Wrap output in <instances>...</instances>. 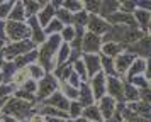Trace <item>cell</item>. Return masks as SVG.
<instances>
[{
  "label": "cell",
  "instance_id": "cell-1",
  "mask_svg": "<svg viewBox=\"0 0 151 122\" xmlns=\"http://www.w3.org/2000/svg\"><path fill=\"white\" fill-rule=\"evenodd\" d=\"M4 112H5L7 115L17 117V119H24V117L27 115V112H29V105L24 103L22 100H19V98H12V100L4 107Z\"/></svg>",
  "mask_w": 151,
  "mask_h": 122
},
{
  "label": "cell",
  "instance_id": "cell-2",
  "mask_svg": "<svg viewBox=\"0 0 151 122\" xmlns=\"http://www.w3.org/2000/svg\"><path fill=\"white\" fill-rule=\"evenodd\" d=\"M58 44H60V37L58 36H53L51 39L44 44V47H42V51H41V61H42V65L46 68H51V54L56 51V47H58Z\"/></svg>",
  "mask_w": 151,
  "mask_h": 122
},
{
  "label": "cell",
  "instance_id": "cell-3",
  "mask_svg": "<svg viewBox=\"0 0 151 122\" xmlns=\"http://www.w3.org/2000/svg\"><path fill=\"white\" fill-rule=\"evenodd\" d=\"M7 34L9 37H12L14 41L24 39L26 36H29V29L21 22H9L7 24Z\"/></svg>",
  "mask_w": 151,
  "mask_h": 122
},
{
  "label": "cell",
  "instance_id": "cell-4",
  "mask_svg": "<svg viewBox=\"0 0 151 122\" xmlns=\"http://www.w3.org/2000/svg\"><path fill=\"white\" fill-rule=\"evenodd\" d=\"M55 88H56L55 78H51V76H46V78H44L41 83H39V92H37L39 98H44V97L51 95V92H53Z\"/></svg>",
  "mask_w": 151,
  "mask_h": 122
},
{
  "label": "cell",
  "instance_id": "cell-5",
  "mask_svg": "<svg viewBox=\"0 0 151 122\" xmlns=\"http://www.w3.org/2000/svg\"><path fill=\"white\" fill-rule=\"evenodd\" d=\"M88 27L92 29V34H95V32H105V31H110V29H112V27H110L105 20L99 19L97 15H92V17H90Z\"/></svg>",
  "mask_w": 151,
  "mask_h": 122
},
{
  "label": "cell",
  "instance_id": "cell-6",
  "mask_svg": "<svg viewBox=\"0 0 151 122\" xmlns=\"http://www.w3.org/2000/svg\"><path fill=\"white\" fill-rule=\"evenodd\" d=\"M32 44L31 42H21V44H10V46L5 49V58H15V56H19L21 53L24 51H27L31 49Z\"/></svg>",
  "mask_w": 151,
  "mask_h": 122
},
{
  "label": "cell",
  "instance_id": "cell-7",
  "mask_svg": "<svg viewBox=\"0 0 151 122\" xmlns=\"http://www.w3.org/2000/svg\"><path fill=\"white\" fill-rule=\"evenodd\" d=\"M105 75L102 71H99L95 75V78L92 80V88H93V93H95L97 98H102V93H104V88H105Z\"/></svg>",
  "mask_w": 151,
  "mask_h": 122
},
{
  "label": "cell",
  "instance_id": "cell-8",
  "mask_svg": "<svg viewBox=\"0 0 151 122\" xmlns=\"http://www.w3.org/2000/svg\"><path fill=\"white\" fill-rule=\"evenodd\" d=\"M100 39L97 37V34H87L85 36V41H83V49L87 51V53H95L97 49L100 47Z\"/></svg>",
  "mask_w": 151,
  "mask_h": 122
},
{
  "label": "cell",
  "instance_id": "cell-9",
  "mask_svg": "<svg viewBox=\"0 0 151 122\" xmlns=\"http://www.w3.org/2000/svg\"><path fill=\"white\" fill-rule=\"evenodd\" d=\"M107 90L109 93L114 97V98H122V85L121 81L116 80V78H109V83H107Z\"/></svg>",
  "mask_w": 151,
  "mask_h": 122
},
{
  "label": "cell",
  "instance_id": "cell-10",
  "mask_svg": "<svg viewBox=\"0 0 151 122\" xmlns=\"http://www.w3.org/2000/svg\"><path fill=\"white\" fill-rule=\"evenodd\" d=\"M114 108H116V103H114V100H112L110 97L102 98V102H100V110H102V115L105 119H110V117H112Z\"/></svg>",
  "mask_w": 151,
  "mask_h": 122
},
{
  "label": "cell",
  "instance_id": "cell-11",
  "mask_svg": "<svg viewBox=\"0 0 151 122\" xmlns=\"http://www.w3.org/2000/svg\"><path fill=\"white\" fill-rule=\"evenodd\" d=\"M85 63H87V66H88V75L99 73V70H100V61H99L97 56L87 54V56H85Z\"/></svg>",
  "mask_w": 151,
  "mask_h": 122
},
{
  "label": "cell",
  "instance_id": "cell-12",
  "mask_svg": "<svg viewBox=\"0 0 151 122\" xmlns=\"http://www.w3.org/2000/svg\"><path fill=\"white\" fill-rule=\"evenodd\" d=\"M132 61H134V56H131V54H121V56L117 58L116 68L121 71V73H124V71L127 70V66H129V65H132Z\"/></svg>",
  "mask_w": 151,
  "mask_h": 122
},
{
  "label": "cell",
  "instance_id": "cell-13",
  "mask_svg": "<svg viewBox=\"0 0 151 122\" xmlns=\"http://www.w3.org/2000/svg\"><path fill=\"white\" fill-rule=\"evenodd\" d=\"M53 14H55V9L46 4V5H44V9L41 10V14H39V20H41V24H44V26H46V24H49V22H51V19H53Z\"/></svg>",
  "mask_w": 151,
  "mask_h": 122
},
{
  "label": "cell",
  "instance_id": "cell-14",
  "mask_svg": "<svg viewBox=\"0 0 151 122\" xmlns=\"http://www.w3.org/2000/svg\"><path fill=\"white\" fill-rule=\"evenodd\" d=\"M48 103L49 105H58L60 108H68V102H66V98H65L61 93H55L48 100Z\"/></svg>",
  "mask_w": 151,
  "mask_h": 122
},
{
  "label": "cell",
  "instance_id": "cell-15",
  "mask_svg": "<svg viewBox=\"0 0 151 122\" xmlns=\"http://www.w3.org/2000/svg\"><path fill=\"white\" fill-rule=\"evenodd\" d=\"M119 51H121V46H119L117 42H109V44L104 46V53H105V56H116Z\"/></svg>",
  "mask_w": 151,
  "mask_h": 122
},
{
  "label": "cell",
  "instance_id": "cell-16",
  "mask_svg": "<svg viewBox=\"0 0 151 122\" xmlns=\"http://www.w3.org/2000/svg\"><path fill=\"white\" fill-rule=\"evenodd\" d=\"M83 114H85L87 119H92V121H95V122L100 121V112H99V108H95V107H87Z\"/></svg>",
  "mask_w": 151,
  "mask_h": 122
},
{
  "label": "cell",
  "instance_id": "cell-17",
  "mask_svg": "<svg viewBox=\"0 0 151 122\" xmlns=\"http://www.w3.org/2000/svg\"><path fill=\"white\" fill-rule=\"evenodd\" d=\"M136 19L139 20V24H141V27H146L150 26V14L144 12V10H137L136 12Z\"/></svg>",
  "mask_w": 151,
  "mask_h": 122
},
{
  "label": "cell",
  "instance_id": "cell-18",
  "mask_svg": "<svg viewBox=\"0 0 151 122\" xmlns=\"http://www.w3.org/2000/svg\"><path fill=\"white\" fill-rule=\"evenodd\" d=\"M144 60H137V61H132V66H131V76L132 75H137V73H141L144 70Z\"/></svg>",
  "mask_w": 151,
  "mask_h": 122
},
{
  "label": "cell",
  "instance_id": "cell-19",
  "mask_svg": "<svg viewBox=\"0 0 151 122\" xmlns=\"http://www.w3.org/2000/svg\"><path fill=\"white\" fill-rule=\"evenodd\" d=\"M10 17L15 19V20H22V19H24V5H22V4H17L15 9H14V12L10 14ZM15 20H14V22H15Z\"/></svg>",
  "mask_w": 151,
  "mask_h": 122
},
{
  "label": "cell",
  "instance_id": "cell-20",
  "mask_svg": "<svg viewBox=\"0 0 151 122\" xmlns=\"http://www.w3.org/2000/svg\"><path fill=\"white\" fill-rule=\"evenodd\" d=\"M44 5H46V4H36V2H26V4H24V7L27 9L29 15H32L36 10H39V9H41V7H44Z\"/></svg>",
  "mask_w": 151,
  "mask_h": 122
},
{
  "label": "cell",
  "instance_id": "cell-21",
  "mask_svg": "<svg viewBox=\"0 0 151 122\" xmlns=\"http://www.w3.org/2000/svg\"><path fill=\"white\" fill-rule=\"evenodd\" d=\"M29 76V70H21L19 73L14 76V83H17V85H22L24 81H26V78Z\"/></svg>",
  "mask_w": 151,
  "mask_h": 122
},
{
  "label": "cell",
  "instance_id": "cell-22",
  "mask_svg": "<svg viewBox=\"0 0 151 122\" xmlns=\"http://www.w3.org/2000/svg\"><path fill=\"white\" fill-rule=\"evenodd\" d=\"M31 26L34 27V39L37 41V42H42V39H44V36H42L41 31H37V24H36V19L31 20Z\"/></svg>",
  "mask_w": 151,
  "mask_h": 122
},
{
  "label": "cell",
  "instance_id": "cell-23",
  "mask_svg": "<svg viewBox=\"0 0 151 122\" xmlns=\"http://www.w3.org/2000/svg\"><path fill=\"white\" fill-rule=\"evenodd\" d=\"M60 29H61V22H60V20H51V22L48 24V32L49 34L51 32H58Z\"/></svg>",
  "mask_w": 151,
  "mask_h": 122
},
{
  "label": "cell",
  "instance_id": "cell-24",
  "mask_svg": "<svg viewBox=\"0 0 151 122\" xmlns=\"http://www.w3.org/2000/svg\"><path fill=\"white\" fill-rule=\"evenodd\" d=\"M42 112H44V114L46 115H56V117H60V119H63V117H66V114H65V112H58V110H56V108H51V107H44V110H42Z\"/></svg>",
  "mask_w": 151,
  "mask_h": 122
},
{
  "label": "cell",
  "instance_id": "cell-25",
  "mask_svg": "<svg viewBox=\"0 0 151 122\" xmlns=\"http://www.w3.org/2000/svg\"><path fill=\"white\" fill-rule=\"evenodd\" d=\"M68 54H70V47H68V44H65V46L61 47V51H60V56H58V63H63V61L68 58Z\"/></svg>",
  "mask_w": 151,
  "mask_h": 122
},
{
  "label": "cell",
  "instance_id": "cell-26",
  "mask_svg": "<svg viewBox=\"0 0 151 122\" xmlns=\"http://www.w3.org/2000/svg\"><path fill=\"white\" fill-rule=\"evenodd\" d=\"M83 4H76V2H65V10H80Z\"/></svg>",
  "mask_w": 151,
  "mask_h": 122
},
{
  "label": "cell",
  "instance_id": "cell-27",
  "mask_svg": "<svg viewBox=\"0 0 151 122\" xmlns=\"http://www.w3.org/2000/svg\"><path fill=\"white\" fill-rule=\"evenodd\" d=\"M10 9H12V4H10V2H5V4H2V5H0V19H2V17H5V15L9 14V10H10Z\"/></svg>",
  "mask_w": 151,
  "mask_h": 122
},
{
  "label": "cell",
  "instance_id": "cell-28",
  "mask_svg": "<svg viewBox=\"0 0 151 122\" xmlns=\"http://www.w3.org/2000/svg\"><path fill=\"white\" fill-rule=\"evenodd\" d=\"M70 110H71V115H73V117H78V115L82 114V107H80V103H75V102L70 105Z\"/></svg>",
  "mask_w": 151,
  "mask_h": 122
},
{
  "label": "cell",
  "instance_id": "cell-29",
  "mask_svg": "<svg viewBox=\"0 0 151 122\" xmlns=\"http://www.w3.org/2000/svg\"><path fill=\"white\" fill-rule=\"evenodd\" d=\"M63 90L66 92V95L68 97H71V98H75V97H78V92H76V88L73 87H68V85H63Z\"/></svg>",
  "mask_w": 151,
  "mask_h": 122
},
{
  "label": "cell",
  "instance_id": "cell-30",
  "mask_svg": "<svg viewBox=\"0 0 151 122\" xmlns=\"http://www.w3.org/2000/svg\"><path fill=\"white\" fill-rule=\"evenodd\" d=\"M82 88H83V97H82V102L88 105V103H92V100H93V98H90V92H88V88H87V87H82Z\"/></svg>",
  "mask_w": 151,
  "mask_h": 122
},
{
  "label": "cell",
  "instance_id": "cell-31",
  "mask_svg": "<svg viewBox=\"0 0 151 122\" xmlns=\"http://www.w3.org/2000/svg\"><path fill=\"white\" fill-rule=\"evenodd\" d=\"M29 70H31L29 73L32 75V76H36V78H42V70L39 66H31Z\"/></svg>",
  "mask_w": 151,
  "mask_h": 122
},
{
  "label": "cell",
  "instance_id": "cell-32",
  "mask_svg": "<svg viewBox=\"0 0 151 122\" xmlns=\"http://www.w3.org/2000/svg\"><path fill=\"white\" fill-rule=\"evenodd\" d=\"M126 97H127L129 100H134V98H137L136 90H134L132 87H127V88H126Z\"/></svg>",
  "mask_w": 151,
  "mask_h": 122
},
{
  "label": "cell",
  "instance_id": "cell-33",
  "mask_svg": "<svg viewBox=\"0 0 151 122\" xmlns=\"http://www.w3.org/2000/svg\"><path fill=\"white\" fill-rule=\"evenodd\" d=\"M58 15H60V19H61V20H66V22H70V20H71V17H70V12H68V10H65V9L58 10Z\"/></svg>",
  "mask_w": 151,
  "mask_h": 122
},
{
  "label": "cell",
  "instance_id": "cell-34",
  "mask_svg": "<svg viewBox=\"0 0 151 122\" xmlns=\"http://www.w3.org/2000/svg\"><path fill=\"white\" fill-rule=\"evenodd\" d=\"M36 56H37V54L36 53H31V54H26V58H21V60H19V65H24V63H27V61H32L36 58Z\"/></svg>",
  "mask_w": 151,
  "mask_h": 122
},
{
  "label": "cell",
  "instance_id": "cell-35",
  "mask_svg": "<svg viewBox=\"0 0 151 122\" xmlns=\"http://www.w3.org/2000/svg\"><path fill=\"white\" fill-rule=\"evenodd\" d=\"M87 20V15L83 12H80V14H76V17H75V22H78V24H83Z\"/></svg>",
  "mask_w": 151,
  "mask_h": 122
},
{
  "label": "cell",
  "instance_id": "cell-36",
  "mask_svg": "<svg viewBox=\"0 0 151 122\" xmlns=\"http://www.w3.org/2000/svg\"><path fill=\"white\" fill-rule=\"evenodd\" d=\"M63 37H65L66 41H70L71 37H73V29H70V27H68V29H65V32H63Z\"/></svg>",
  "mask_w": 151,
  "mask_h": 122
},
{
  "label": "cell",
  "instance_id": "cell-37",
  "mask_svg": "<svg viewBox=\"0 0 151 122\" xmlns=\"http://www.w3.org/2000/svg\"><path fill=\"white\" fill-rule=\"evenodd\" d=\"M116 7H119V4H105V5H104V14H105V12H110V10H114Z\"/></svg>",
  "mask_w": 151,
  "mask_h": 122
},
{
  "label": "cell",
  "instance_id": "cell-38",
  "mask_svg": "<svg viewBox=\"0 0 151 122\" xmlns=\"http://www.w3.org/2000/svg\"><path fill=\"white\" fill-rule=\"evenodd\" d=\"M24 90H27V92H34V90H36V83H32V81H27V83L24 85Z\"/></svg>",
  "mask_w": 151,
  "mask_h": 122
},
{
  "label": "cell",
  "instance_id": "cell-39",
  "mask_svg": "<svg viewBox=\"0 0 151 122\" xmlns=\"http://www.w3.org/2000/svg\"><path fill=\"white\" fill-rule=\"evenodd\" d=\"M76 73L85 75V66H83V63H82V61H78V63H76Z\"/></svg>",
  "mask_w": 151,
  "mask_h": 122
},
{
  "label": "cell",
  "instance_id": "cell-40",
  "mask_svg": "<svg viewBox=\"0 0 151 122\" xmlns=\"http://www.w3.org/2000/svg\"><path fill=\"white\" fill-rule=\"evenodd\" d=\"M104 65L107 66V71H110V73L114 71V70H112V63H110V60H109V58H104Z\"/></svg>",
  "mask_w": 151,
  "mask_h": 122
},
{
  "label": "cell",
  "instance_id": "cell-41",
  "mask_svg": "<svg viewBox=\"0 0 151 122\" xmlns=\"http://www.w3.org/2000/svg\"><path fill=\"white\" fill-rule=\"evenodd\" d=\"M87 7H88L90 10H99L100 9V4L99 2H95V4H87Z\"/></svg>",
  "mask_w": 151,
  "mask_h": 122
},
{
  "label": "cell",
  "instance_id": "cell-42",
  "mask_svg": "<svg viewBox=\"0 0 151 122\" xmlns=\"http://www.w3.org/2000/svg\"><path fill=\"white\" fill-rule=\"evenodd\" d=\"M29 122H44V119H42L41 115H34V117H31Z\"/></svg>",
  "mask_w": 151,
  "mask_h": 122
},
{
  "label": "cell",
  "instance_id": "cell-43",
  "mask_svg": "<svg viewBox=\"0 0 151 122\" xmlns=\"http://www.w3.org/2000/svg\"><path fill=\"white\" fill-rule=\"evenodd\" d=\"M46 122H65V121H63V119H58V117H48Z\"/></svg>",
  "mask_w": 151,
  "mask_h": 122
},
{
  "label": "cell",
  "instance_id": "cell-44",
  "mask_svg": "<svg viewBox=\"0 0 151 122\" xmlns=\"http://www.w3.org/2000/svg\"><path fill=\"white\" fill-rule=\"evenodd\" d=\"M2 29H4V24H2V22H0V37H2V36H4V31H2Z\"/></svg>",
  "mask_w": 151,
  "mask_h": 122
},
{
  "label": "cell",
  "instance_id": "cell-45",
  "mask_svg": "<svg viewBox=\"0 0 151 122\" xmlns=\"http://www.w3.org/2000/svg\"><path fill=\"white\" fill-rule=\"evenodd\" d=\"M4 122H15V121H14V119H10V117H7V119H5Z\"/></svg>",
  "mask_w": 151,
  "mask_h": 122
},
{
  "label": "cell",
  "instance_id": "cell-46",
  "mask_svg": "<svg viewBox=\"0 0 151 122\" xmlns=\"http://www.w3.org/2000/svg\"><path fill=\"white\" fill-rule=\"evenodd\" d=\"M4 102H5V98H0V105H2V103H4Z\"/></svg>",
  "mask_w": 151,
  "mask_h": 122
},
{
  "label": "cell",
  "instance_id": "cell-47",
  "mask_svg": "<svg viewBox=\"0 0 151 122\" xmlns=\"http://www.w3.org/2000/svg\"><path fill=\"white\" fill-rule=\"evenodd\" d=\"M76 122H90V121H83V119H82V121H76Z\"/></svg>",
  "mask_w": 151,
  "mask_h": 122
},
{
  "label": "cell",
  "instance_id": "cell-48",
  "mask_svg": "<svg viewBox=\"0 0 151 122\" xmlns=\"http://www.w3.org/2000/svg\"><path fill=\"white\" fill-rule=\"evenodd\" d=\"M0 122H2V121H0Z\"/></svg>",
  "mask_w": 151,
  "mask_h": 122
}]
</instances>
